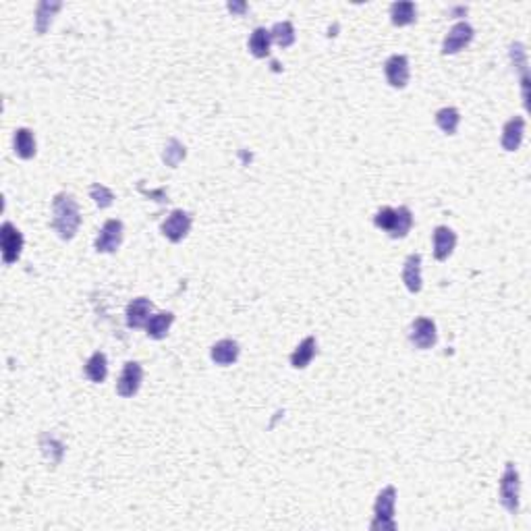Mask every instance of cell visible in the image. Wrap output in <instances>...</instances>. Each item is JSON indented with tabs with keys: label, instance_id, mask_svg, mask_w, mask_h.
I'll return each instance as SVG.
<instances>
[{
	"label": "cell",
	"instance_id": "9c48e42d",
	"mask_svg": "<svg viewBox=\"0 0 531 531\" xmlns=\"http://www.w3.org/2000/svg\"><path fill=\"white\" fill-rule=\"evenodd\" d=\"M409 341L415 344L417 349H432L438 341L436 324L430 317H417L411 324Z\"/></svg>",
	"mask_w": 531,
	"mask_h": 531
},
{
	"label": "cell",
	"instance_id": "7402d4cb",
	"mask_svg": "<svg viewBox=\"0 0 531 531\" xmlns=\"http://www.w3.org/2000/svg\"><path fill=\"white\" fill-rule=\"evenodd\" d=\"M390 19L397 28L411 25L417 19V8L413 2H395L390 6Z\"/></svg>",
	"mask_w": 531,
	"mask_h": 531
},
{
	"label": "cell",
	"instance_id": "f1b7e54d",
	"mask_svg": "<svg viewBox=\"0 0 531 531\" xmlns=\"http://www.w3.org/2000/svg\"><path fill=\"white\" fill-rule=\"evenodd\" d=\"M395 216H397V212L392 210V208H382V210H378V214L374 216V224L378 228H382V231H386V233H390V228H392V224H395Z\"/></svg>",
	"mask_w": 531,
	"mask_h": 531
},
{
	"label": "cell",
	"instance_id": "e0dca14e",
	"mask_svg": "<svg viewBox=\"0 0 531 531\" xmlns=\"http://www.w3.org/2000/svg\"><path fill=\"white\" fill-rule=\"evenodd\" d=\"M173 322H175V313L173 312L154 313V315L150 317L148 326H146L148 337H150V339H154V341H162V339L168 334V330H170Z\"/></svg>",
	"mask_w": 531,
	"mask_h": 531
},
{
	"label": "cell",
	"instance_id": "8fae6325",
	"mask_svg": "<svg viewBox=\"0 0 531 531\" xmlns=\"http://www.w3.org/2000/svg\"><path fill=\"white\" fill-rule=\"evenodd\" d=\"M384 75L390 88L403 90L409 83V59L403 54H395L384 63Z\"/></svg>",
	"mask_w": 531,
	"mask_h": 531
},
{
	"label": "cell",
	"instance_id": "6da1fadb",
	"mask_svg": "<svg viewBox=\"0 0 531 531\" xmlns=\"http://www.w3.org/2000/svg\"><path fill=\"white\" fill-rule=\"evenodd\" d=\"M81 224V212L79 204L73 195L59 193L52 199V228L59 233L63 241H71L77 235V228Z\"/></svg>",
	"mask_w": 531,
	"mask_h": 531
},
{
	"label": "cell",
	"instance_id": "d4e9b609",
	"mask_svg": "<svg viewBox=\"0 0 531 531\" xmlns=\"http://www.w3.org/2000/svg\"><path fill=\"white\" fill-rule=\"evenodd\" d=\"M461 123V112L457 108H440L436 112V125L446 133V135H455Z\"/></svg>",
	"mask_w": 531,
	"mask_h": 531
},
{
	"label": "cell",
	"instance_id": "52a82bcc",
	"mask_svg": "<svg viewBox=\"0 0 531 531\" xmlns=\"http://www.w3.org/2000/svg\"><path fill=\"white\" fill-rule=\"evenodd\" d=\"M141 380H144V368L137 361H127L123 372H121V378L117 382V395L123 399L137 395Z\"/></svg>",
	"mask_w": 531,
	"mask_h": 531
},
{
	"label": "cell",
	"instance_id": "83f0119b",
	"mask_svg": "<svg viewBox=\"0 0 531 531\" xmlns=\"http://www.w3.org/2000/svg\"><path fill=\"white\" fill-rule=\"evenodd\" d=\"M90 195H92L94 204L100 208V210L110 208V206H112V202H115V193H112L108 187L100 185V183L92 185V189H90Z\"/></svg>",
	"mask_w": 531,
	"mask_h": 531
},
{
	"label": "cell",
	"instance_id": "4fadbf2b",
	"mask_svg": "<svg viewBox=\"0 0 531 531\" xmlns=\"http://www.w3.org/2000/svg\"><path fill=\"white\" fill-rule=\"evenodd\" d=\"M523 135H525V119L523 117H515L502 129L500 144H502V148L506 152H517L521 148V144H523Z\"/></svg>",
	"mask_w": 531,
	"mask_h": 531
},
{
	"label": "cell",
	"instance_id": "ba28073f",
	"mask_svg": "<svg viewBox=\"0 0 531 531\" xmlns=\"http://www.w3.org/2000/svg\"><path fill=\"white\" fill-rule=\"evenodd\" d=\"M473 35H475V32H473V28L469 25L467 21H461V23L453 25L450 32L446 33L444 42H442V54L448 57V54L461 52L469 42L473 40Z\"/></svg>",
	"mask_w": 531,
	"mask_h": 531
},
{
	"label": "cell",
	"instance_id": "ac0fdd59",
	"mask_svg": "<svg viewBox=\"0 0 531 531\" xmlns=\"http://www.w3.org/2000/svg\"><path fill=\"white\" fill-rule=\"evenodd\" d=\"M315 339L313 337H308V339H303L299 346L293 351V355H291V366L295 368V370H305L310 363H312L313 355H315Z\"/></svg>",
	"mask_w": 531,
	"mask_h": 531
},
{
	"label": "cell",
	"instance_id": "cb8c5ba5",
	"mask_svg": "<svg viewBox=\"0 0 531 531\" xmlns=\"http://www.w3.org/2000/svg\"><path fill=\"white\" fill-rule=\"evenodd\" d=\"M397 212V216H395V224H392V228H390V237L392 239H405L407 235H409V231H411V226H413V214H411V210L407 208V206H401L399 210H395Z\"/></svg>",
	"mask_w": 531,
	"mask_h": 531
},
{
	"label": "cell",
	"instance_id": "2e32d148",
	"mask_svg": "<svg viewBox=\"0 0 531 531\" xmlns=\"http://www.w3.org/2000/svg\"><path fill=\"white\" fill-rule=\"evenodd\" d=\"M239 343L237 341H231V339H224V341H218V343L212 346L210 355H212V361L216 366H231L239 359Z\"/></svg>",
	"mask_w": 531,
	"mask_h": 531
},
{
	"label": "cell",
	"instance_id": "4316f807",
	"mask_svg": "<svg viewBox=\"0 0 531 531\" xmlns=\"http://www.w3.org/2000/svg\"><path fill=\"white\" fill-rule=\"evenodd\" d=\"M187 156V152H185V146L181 144V141H177V139H170L168 144H166V148H164V162H166V166H170V168H177L183 160Z\"/></svg>",
	"mask_w": 531,
	"mask_h": 531
},
{
	"label": "cell",
	"instance_id": "603a6c76",
	"mask_svg": "<svg viewBox=\"0 0 531 531\" xmlns=\"http://www.w3.org/2000/svg\"><path fill=\"white\" fill-rule=\"evenodd\" d=\"M270 44H272L270 32L264 28H257L250 37V52L255 59H266L270 54Z\"/></svg>",
	"mask_w": 531,
	"mask_h": 531
},
{
	"label": "cell",
	"instance_id": "d6986e66",
	"mask_svg": "<svg viewBox=\"0 0 531 531\" xmlns=\"http://www.w3.org/2000/svg\"><path fill=\"white\" fill-rule=\"evenodd\" d=\"M13 144H15V154L21 158V160H30V158L35 156V137L30 129L21 127L15 131V137H13Z\"/></svg>",
	"mask_w": 531,
	"mask_h": 531
},
{
	"label": "cell",
	"instance_id": "5b68a950",
	"mask_svg": "<svg viewBox=\"0 0 531 531\" xmlns=\"http://www.w3.org/2000/svg\"><path fill=\"white\" fill-rule=\"evenodd\" d=\"M0 250L4 264H15L23 251V235L11 222H4L0 228Z\"/></svg>",
	"mask_w": 531,
	"mask_h": 531
},
{
	"label": "cell",
	"instance_id": "30bf717a",
	"mask_svg": "<svg viewBox=\"0 0 531 531\" xmlns=\"http://www.w3.org/2000/svg\"><path fill=\"white\" fill-rule=\"evenodd\" d=\"M510 63L515 71L521 75V95L525 108H530V71H527V50L521 42L510 44Z\"/></svg>",
	"mask_w": 531,
	"mask_h": 531
},
{
	"label": "cell",
	"instance_id": "484cf974",
	"mask_svg": "<svg viewBox=\"0 0 531 531\" xmlns=\"http://www.w3.org/2000/svg\"><path fill=\"white\" fill-rule=\"evenodd\" d=\"M270 37H272V42H276L281 48L293 46V42H295V28H293V23H291V21L276 23V25L270 30Z\"/></svg>",
	"mask_w": 531,
	"mask_h": 531
},
{
	"label": "cell",
	"instance_id": "44dd1931",
	"mask_svg": "<svg viewBox=\"0 0 531 531\" xmlns=\"http://www.w3.org/2000/svg\"><path fill=\"white\" fill-rule=\"evenodd\" d=\"M86 375L94 382V384H102L108 375V359L102 351H95L94 355L88 359L86 363Z\"/></svg>",
	"mask_w": 531,
	"mask_h": 531
},
{
	"label": "cell",
	"instance_id": "7a4b0ae2",
	"mask_svg": "<svg viewBox=\"0 0 531 531\" xmlns=\"http://www.w3.org/2000/svg\"><path fill=\"white\" fill-rule=\"evenodd\" d=\"M395 504H397V490L395 486H386L380 490L374 504V521L370 525L372 531H395L397 521H395Z\"/></svg>",
	"mask_w": 531,
	"mask_h": 531
},
{
	"label": "cell",
	"instance_id": "f546056e",
	"mask_svg": "<svg viewBox=\"0 0 531 531\" xmlns=\"http://www.w3.org/2000/svg\"><path fill=\"white\" fill-rule=\"evenodd\" d=\"M228 8L233 13H241V11H245V4H228Z\"/></svg>",
	"mask_w": 531,
	"mask_h": 531
},
{
	"label": "cell",
	"instance_id": "9a60e30c",
	"mask_svg": "<svg viewBox=\"0 0 531 531\" xmlns=\"http://www.w3.org/2000/svg\"><path fill=\"white\" fill-rule=\"evenodd\" d=\"M403 282L411 293L421 291V255L411 253L403 266Z\"/></svg>",
	"mask_w": 531,
	"mask_h": 531
},
{
	"label": "cell",
	"instance_id": "277c9868",
	"mask_svg": "<svg viewBox=\"0 0 531 531\" xmlns=\"http://www.w3.org/2000/svg\"><path fill=\"white\" fill-rule=\"evenodd\" d=\"M123 222L121 220H106L102 231L95 237V251L98 253H115L123 243Z\"/></svg>",
	"mask_w": 531,
	"mask_h": 531
},
{
	"label": "cell",
	"instance_id": "3957f363",
	"mask_svg": "<svg viewBox=\"0 0 531 531\" xmlns=\"http://www.w3.org/2000/svg\"><path fill=\"white\" fill-rule=\"evenodd\" d=\"M519 471L513 463H506V469L500 477V502L502 506L510 513V515H517L519 513Z\"/></svg>",
	"mask_w": 531,
	"mask_h": 531
},
{
	"label": "cell",
	"instance_id": "ffe728a7",
	"mask_svg": "<svg viewBox=\"0 0 531 531\" xmlns=\"http://www.w3.org/2000/svg\"><path fill=\"white\" fill-rule=\"evenodd\" d=\"M61 6H63L61 2H48V0L40 2L37 11H35V32L40 35L48 32V28L52 23V17L61 11Z\"/></svg>",
	"mask_w": 531,
	"mask_h": 531
},
{
	"label": "cell",
	"instance_id": "8992f818",
	"mask_svg": "<svg viewBox=\"0 0 531 531\" xmlns=\"http://www.w3.org/2000/svg\"><path fill=\"white\" fill-rule=\"evenodd\" d=\"M191 224H193V220H191V214H189V212H185V210H175V212H170L168 218L162 222L160 231H162V235H164L168 241L181 243V241L189 235Z\"/></svg>",
	"mask_w": 531,
	"mask_h": 531
},
{
	"label": "cell",
	"instance_id": "5bb4252c",
	"mask_svg": "<svg viewBox=\"0 0 531 531\" xmlns=\"http://www.w3.org/2000/svg\"><path fill=\"white\" fill-rule=\"evenodd\" d=\"M457 245V235L448 226H438L434 231V257L438 262H444L450 257V253Z\"/></svg>",
	"mask_w": 531,
	"mask_h": 531
},
{
	"label": "cell",
	"instance_id": "7c38bea8",
	"mask_svg": "<svg viewBox=\"0 0 531 531\" xmlns=\"http://www.w3.org/2000/svg\"><path fill=\"white\" fill-rule=\"evenodd\" d=\"M154 312V303L146 297H137L127 305V326L129 328H144L148 326Z\"/></svg>",
	"mask_w": 531,
	"mask_h": 531
}]
</instances>
